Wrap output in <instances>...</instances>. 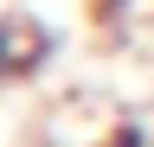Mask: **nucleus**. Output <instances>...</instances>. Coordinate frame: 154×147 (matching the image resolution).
Masks as SVG:
<instances>
[{"label":"nucleus","mask_w":154,"mask_h":147,"mask_svg":"<svg viewBox=\"0 0 154 147\" xmlns=\"http://www.w3.org/2000/svg\"><path fill=\"white\" fill-rule=\"evenodd\" d=\"M38 51H45V39H38L19 13H0V90H7L13 77H26V70L38 64Z\"/></svg>","instance_id":"nucleus-1"},{"label":"nucleus","mask_w":154,"mask_h":147,"mask_svg":"<svg viewBox=\"0 0 154 147\" xmlns=\"http://www.w3.org/2000/svg\"><path fill=\"white\" fill-rule=\"evenodd\" d=\"M103 7V19H116V26H128L135 13H141V0H96Z\"/></svg>","instance_id":"nucleus-2"}]
</instances>
